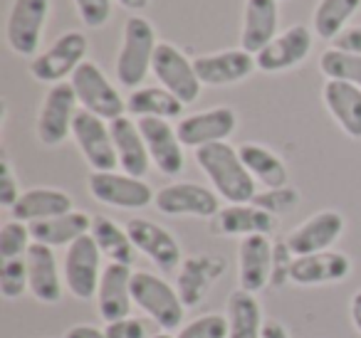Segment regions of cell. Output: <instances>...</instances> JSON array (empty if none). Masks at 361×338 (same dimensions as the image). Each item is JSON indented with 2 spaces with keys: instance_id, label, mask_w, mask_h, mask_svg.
I'll return each instance as SVG.
<instances>
[{
  "instance_id": "obj_27",
  "label": "cell",
  "mask_w": 361,
  "mask_h": 338,
  "mask_svg": "<svg viewBox=\"0 0 361 338\" xmlns=\"http://www.w3.org/2000/svg\"><path fill=\"white\" fill-rule=\"evenodd\" d=\"M75 210L70 193L57 188H30L20 195V200L16 203V208L11 210L13 220L20 223H42V220H52L67 215Z\"/></svg>"
},
{
  "instance_id": "obj_7",
  "label": "cell",
  "mask_w": 361,
  "mask_h": 338,
  "mask_svg": "<svg viewBox=\"0 0 361 338\" xmlns=\"http://www.w3.org/2000/svg\"><path fill=\"white\" fill-rule=\"evenodd\" d=\"M151 75L156 77L159 87L169 89L173 96H178L183 104H193L201 96V80L196 75L193 60H188L183 52L171 42H159L151 65Z\"/></svg>"
},
{
  "instance_id": "obj_2",
  "label": "cell",
  "mask_w": 361,
  "mask_h": 338,
  "mask_svg": "<svg viewBox=\"0 0 361 338\" xmlns=\"http://www.w3.org/2000/svg\"><path fill=\"white\" fill-rule=\"evenodd\" d=\"M159 40L156 30L144 15H129L124 23V37H121L119 55H116V80L126 89H139L146 75L154 65V55Z\"/></svg>"
},
{
  "instance_id": "obj_3",
  "label": "cell",
  "mask_w": 361,
  "mask_h": 338,
  "mask_svg": "<svg viewBox=\"0 0 361 338\" xmlns=\"http://www.w3.org/2000/svg\"><path fill=\"white\" fill-rule=\"evenodd\" d=\"M131 294H134V306H139L164 331H173L183 323L186 303L180 301L178 289L171 287L159 274L134 272Z\"/></svg>"
},
{
  "instance_id": "obj_10",
  "label": "cell",
  "mask_w": 361,
  "mask_h": 338,
  "mask_svg": "<svg viewBox=\"0 0 361 338\" xmlns=\"http://www.w3.org/2000/svg\"><path fill=\"white\" fill-rule=\"evenodd\" d=\"M72 139H75L77 149L82 151V156H85V161L90 163L92 170L106 173V170L119 168L109 121L80 109L75 116V124H72Z\"/></svg>"
},
{
  "instance_id": "obj_6",
  "label": "cell",
  "mask_w": 361,
  "mask_h": 338,
  "mask_svg": "<svg viewBox=\"0 0 361 338\" xmlns=\"http://www.w3.org/2000/svg\"><path fill=\"white\" fill-rule=\"evenodd\" d=\"M102 252L92 234H85L77 242H72L62 259V279H65L67 292L80 301L97 299V289L102 282Z\"/></svg>"
},
{
  "instance_id": "obj_23",
  "label": "cell",
  "mask_w": 361,
  "mask_h": 338,
  "mask_svg": "<svg viewBox=\"0 0 361 338\" xmlns=\"http://www.w3.org/2000/svg\"><path fill=\"white\" fill-rule=\"evenodd\" d=\"M27 262V279H30V294L32 299L42 303H57L62 299V284L60 279V264L52 247L40 242H32L25 254Z\"/></svg>"
},
{
  "instance_id": "obj_33",
  "label": "cell",
  "mask_w": 361,
  "mask_h": 338,
  "mask_svg": "<svg viewBox=\"0 0 361 338\" xmlns=\"http://www.w3.org/2000/svg\"><path fill=\"white\" fill-rule=\"evenodd\" d=\"M92 239L97 242L99 247L102 257H106L109 262H116V264H129L134 262V254H136V247L131 242L129 232L126 227H119L111 218H104V215H97L92 218V230H90Z\"/></svg>"
},
{
  "instance_id": "obj_22",
  "label": "cell",
  "mask_w": 361,
  "mask_h": 338,
  "mask_svg": "<svg viewBox=\"0 0 361 338\" xmlns=\"http://www.w3.org/2000/svg\"><path fill=\"white\" fill-rule=\"evenodd\" d=\"M277 227V218L252 203L226 205L218 210L211 223L213 234L223 237H250V234H270Z\"/></svg>"
},
{
  "instance_id": "obj_34",
  "label": "cell",
  "mask_w": 361,
  "mask_h": 338,
  "mask_svg": "<svg viewBox=\"0 0 361 338\" xmlns=\"http://www.w3.org/2000/svg\"><path fill=\"white\" fill-rule=\"evenodd\" d=\"M361 8V0H319L312 15V27L317 37L334 42L349 27V20Z\"/></svg>"
},
{
  "instance_id": "obj_39",
  "label": "cell",
  "mask_w": 361,
  "mask_h": 338,
  "mask_svg": "<svg viewBox=\"0 0 361 338\" xmlns=\"http://www.w3.org/2000/svg\"><path fill=\"white\" fill-rule=\"evenodd\" d=\"M176 338H228L226 313H203L178 328Z\"/></svg>"
},
{
  "instance_id": "obj_4",
  "label": "cell",
  "mask_w": 361,
  "mask_h": 338,
  "mask_svg": "<svg viewBox=\"0 0 361 338\" xmlns=\"http://www.w3.org/2000/svg\"><path fill=\"white\" fill-rule=\"evenodd\" d=\"M70 84L75 89L80 106L90 114L99 116L104 121L126 116V101L121 99L119 89L106 80V75L94 62H82L75 75L70 77Z\"/></svg>"
},
{
  "instance_id": "obj_31",
  "label": "cell",
  "mask_w": 361,
  "mask_h": 338,
  "mask_svg": "<svg viewBox=\"0 0 361 338\" xmlns=\"http://www.w3.org/2000/svg\"><path fill=\"white\" fill-rule=\"evenodd\" d=\"M183 101L164 87H139L126 99V111L131 119H178L183 114Z\"/></svg>"
},
{
  "instance_id": "obj_9",
  "label": "cell",
  "mask_w": 361,
  "mask_h": 338,
  "mask_svg": "<svg viewBox=\"0 0 361 338\" xmlns=\"http://www.w3.org/2000/svg\"><path fill=\"white\" fill-rule=\"evenodd\" d=\"M50 15V0H13L6 23L8 45L20 57L40 55V40Z\"/></svg>"
},
{
  "instance_id": "obj_28",
  "label": "cell",
  "mask_w": 361,
  "mask_h": 338,
  "mask_svg": "<svg viewBox=\"0 0 361 338\" xmlns=\"http://www.w3.org/2000/svg\"><path fill=\"white\" fill-rule=\"evenodd\" d=\"M326 111L339 124V129L351 139H361V89L344 82L326 80L322 89Z\"/></svg>"
},
{
  "instance_id": "obj_44",
  "label": "cell",
  "mask_w": 361,
  "mask_h": 338,
  "mask_svg": "<svg viewBox=\"0 0 361 338\" xmlns=\"http://www.w3.org/2000/svg\"><path fill=\"white\" fill-rule=\"evenodd\" d=\"M65 338H109V336H106L104 328L90 326V323H77V326H72L65 333Z\"/></svg>"
},
{
  "instance_id": "obj_45",
  "label": "cell",
  "mask_w": 361,
  "mask_h": 338,
  "mask_svg": "<svg viewBox=\"0 0 361 338\" xmlns=\"http://www.w3.org/2000/svg\"><path fill=\"white\" fill-rule=\"evenodd\" d=\"M260 338H290V333H287V328L282 326L280 321H272V318H267L265 326H262V336Z\"/></svg>"
},
{
  "instance_id": "obj_30",
  "label": "cell",
  "mask_w": 361,
  "mask_h": 338,
  "mask_svg": "<svg viewBox=\"0 0 361 338\" xmlns=\"http://www.w3.org/2000/svg\"><path fill=\"white\" fill-rule=\"evenodd\" d=\"M228 338H260L267 318L262 316V306L255 294L245 289H235L226 303Z\"/></svg>"
},
{
  "instance_id": "obj_18",
  "label": "cell",
  "mask_w": 361,
  "mask_h": 338,
  "mask_svg": "<svg viewBox=\"0 0 361 338\" xmlns=\"http://www.w3.org/2000/svg\"><path fill=\"white\" fill-rule=\"evenodd\" d=\"M136 124L146 141L151 163L159 168V173L169 175V178L178 175L186 165V156H183V144L176 134V126H171V121L164 119H139Z\"/></svg>"
},
{
  "instance_id": "obj_29",
  "label": "cell",
  "mask_w": 361,
  "mask_h": 338,
  "mask_svg": "<svg viewBox=\"0 0 361 338\" xmlns=\"http://www.w3.org/2000/svg\"><path fill=\"white\" fill-rule=\"evenodd\" d=\"M92 230V218L82 210H72L67 215L52 220H42V223L30 225L32 242L47 244V247H70L72 242H77L80 237L90 234Z\"/></svg>"
},
{
  "instance_id": "obj_24",
  "label": "cell",
  "mask_w": 361,
  "mask_h": 338,
  "mask_svg": "<svg viewBox=\"0 0 361 338\" xmlns=\"http://www.w3.org/2000/svg\"><path fill=\"white\" fill-rule=\"evenodd\" d=\"M226 272V259L201 254V257H186L178 267V294L180 301L188 306H196L206 299L211 287L223 277Z\"/></svg>"
},
{
  "instance_id": "obj_20",
  "label": "cell",
  "mask_w": 361,
  "mask_h": 338,
  "mask_svg": "<svg viewBox=\"0 0 361 338\" xmlns=\"http://www.w3.org/2000/svg\"><path fill=\"white\" fill-rule=\"evenodd\" d=\"M131 279H134V269L129 264L109 262L102 272V282L97 289V308L106 323L131 316V308H134Z\"/></svg>"
},
{
  "instance_id": "obj_42",
  "label": "cell",
  "mask_w": 361,
  "mask_h": 338,
  "mask_svg": "<svg viewBox=\"0 0 361 338\" xmlns=\"http://www.w3.org/2000/svg\"><path fill=\"white\" fill-rule=\"evenodd\" d=\"M104 331L109 338H151L149 328H146V321L136 316H126V318H119V321L106 323Z\"/></svg>"
},
{
  "instance_id": "obj_46",
  "label": "cell",
  "mask_w": 361,
  "mask_h": 338,
  "mask_svg": "<svg viewBox=\"0 0 361 338\" xmlns=\"http://www.w3.org/2000/svg\"><path fill=\"white\" fill-rule=\"evenodd\" d=\"M349 313H351V323H354V328L361 333V292H356L354 296H351Z\"/></svg>"
},
{
  "instance_id": "obj_1",
  "label": "cell",
  "mask_w": 361,
  "mask_h": 338,
  "mask_svg": "<svg viewBox=\"0 0 361 338\" xmlns=\"http://www.w3.org/2000/svg\"><path fill=\"white\" fill-rule=\"evenodd\" d=\"M196 163L206 173V178L211 180L213 190L231 205L252 203V198L257 195L255 178L245 168L238 149H233L228 141L198 149Z\"/></svg>"
},
{
  "instance_id": "obj_47",
  "label": "cell",
  "mask_w": 361,
  "mask_h": 338,
  "mask_svg": "<svg viewBox=\"0 0 361 338\" xmlns=\"http://www.w3.org/2000/svg\"><path fill=\"white\" fill-rule=\"evenodd\" d=\"M119 6L131 13H141L146 6H149V0H119Z\"/></svg>"
},
{
  "instance_id": "obj_8",
  "label": "cell",
  "mask_w": 361,
  "mask_h": 338,
  "mask_svg": "<svg viewBox=\"0 0 361 338\" xmlns=\"http://www.w3.org/2000/svg\"><path fill=\"white\" fill-rule=\"evenodd\" d=\"M77 94L72 89L70 82H60L47 89L45 99H42L40 114H37L35 134L40 144L45 146H60L72 136V124L77 116Z\"/></svg>"
},
{
  "instance_id": "obj_36",
  "label": "cell",
  "mask_w": 361,
  "mask_h": 338,
  "mask_svg": "<svg viewBox=\"0 0 361 338\" xmlns=\"http://www.w3.org/2000/svg\"><path fill=\"white\" fill-rule=\"evenodd\" d=\"M32 244L30 225L20 223V220H8L3 227H0V259H18L25 257L27 249Z\"/></svg>"
},
{
  "instance_id": "obj_37",
  "label": "cell",
  "mask_w": 361,
  "mask_h": 338,
  "mask_svg": "<svg viewBox=\"0 0 361 338\" xmlns=\"http://www.w3.org/2000/svg\"><path fill=\"white\" fill-rule=\"evenodd\" d=\"M30 292V279H27V262L25 257L6 259L0 267V294L8 301L25 296Z\"/></svg>"
},
{
  "instance_id": "obj_14",
  "label": "cell",
  "mask_w": 361,
  "mask_h": 338,
  "mask_svg": "<svg viewBox=\"0 0 361 338\" xmlns=\"http://www.w3.org/2000/svg\"><path fill=\"white\" fill-rule=\"evenodd\" d=\"M126 232H129L136 252L146 254L161 272H173L183 264L178 239L161 225L151 223L146 218H134L126 223Z\"/></svg>"
},
{
  "instance_id": "obj_25",
  "label": "cell",
  "mask_w": 361,
  "mask_h": 338,
  "mask_svg": "<svg viewBox=\"0 0 361 338\" xmlns=\"http://www.w3.org/2000/svg\"><path fill=\"white\" fill-rule=\"evenodd\" d=\"M351 262L341 252H317L307 257H295L290 267V282L300 287H317V284H339L349 277Z\"/></svg>"
},
{
  "instance_id": "obj_26",
  "label": "cell",
  "mask_w": 361,
  "mask_h": 338,
  "mask_svg": "<svg viewBox=\"0 0 361 338\" xmlns=\"http://www.w3.org/2000/svg\"><path fill=\"white\" fill-rule=\"evenodd\" d=\"M109 129H111V139H114L121 173H129L134 178H144L154 163H151L149 149H146V141L141 136L136 119L119 116V119L109 121Z\"/></svg>"
},
{
  "instance_id": "obj_40",
  "label": "cell",
  "mask_w": 361,
  "mask_h": 338,
  "mask_svg": "<svg viewBox=\"0 0 361 338\" xmlns=\"http://www.w3.org/2000/svg\"><path fill=\"white\" fill-rule=\"evenodd\" d=\"M77 8V15L87 27L97 30L104 27L111 18V0H72Z\"/></svg>"
},
{
  "instance_id": "obj_21",
  "label": "cell",
  "mask_w": 361,
  "mask_h": 338,
  "mask_svg": "<svg viewBox=\"0 0 361 338\" xmlns=\"http://www.w3.org/2000/svg\"><path fill=\"white\" fill-rule=\"evenodd\" d=\"M280 0H245L240 47L250 55L265 50L280 32Z\"/></svg>"
},
{
  "instance_id": "obj_16",
  "label": "cell",
  "mask_w": 361,
  "mask_h": 338,
  "mask_svg": "<svg viewBox=\"0 0 361 338\" xmlns=\"http://www.w3.org/2000/svg\"><path fill=\"white\" fill-rule=\"evenodd\" d=\"M272 267H275V244L270 234H250L238 244V282L240 289L257 294L272 284Z\"/></svg>"
},
{
  "instance_id": "obj_15",
  "label": "cell",
  "mask_w": 361,
  "mask_h": 338,
  "mask_svg": "<svg viewBox=\"0 0 361 338\" xmlns=\"http://www.w3.org/2000/svg\"><path fill=\"white\" fill-rule=\"evenodd\" d=\"M312 42H314V32L307 25L287 27L265 50H260L255 55L257 70L267 72V75H277V72H287L292 67L302 65L310 57Z\"/></svg>"
},
{
  "instance_id": "obj_38",
  "label": "cell",
  "mask_w": 361,
  "mask_h": 338,
  "mask_svg": "<svg viewBox=\"0 0 361 338\" xmlns=\"http://www.w3.org/2000/svg\"><path fill=\"white\" fill-rule=\"evenodd\" d=\"M297 203H300V193H297V188H292V185H285V188H265L252 198V205H257V208L265 210V213L275 215V218L292 213V210L297 208Z\"/></svg>"
},
{
  "instance_id": "obj_11",
  "label": "cell",
  "mask_w": 361,
  "mask_h": 338,
  "mask_svg": "<svg viewBox=\"0 0 361 338\" xmlns=\"http://www.w3.org/2000/svg\"><path fill=\"white\" fill-rule=\"evenodd\" d=\"M87 185H90L92 198L119 210H141L154 203L156 198V193L144 178H134V175L119 173V170H106V173L92 170Z\"/></svg>"
},
{
  "instance_id": "obj_13",
  "label": "cell",
  "mask_w": 361,
  "mask_h": 338,
  "mask_svg": "<svg viewBox=\"0 0 361 338\" xmlns=\"http://www.w3.org/2000/svg\"><path fill=\"white\" fill-rule=\"evenodd\" d=\"M221 195L216 190L206 188V185L191 183H169L156 193L154 205L159 213L178 218V215H193V218H216L221 205H218Z\"/></svg>"
},
{
  "instance_id": "obj_48",
  "label": "cell",
  "mask_w": 361,
  "mask_h": 338,
  "mask_svg": "<svg viewBox=\"0 0 361 338\" xmlns=\"http://www.w3.org/2000/svg\"><path fill=\"white\" fill-rule=\"evenodd\" d=\"M151 338H176V336H171L169 331H159V333H154Z\"/></svg>"
},
{
  "instance_id": "obj_35",
  "label": "cell",
  "mask_w": 361,
  "mask_h": 338,
  "mask_svg": "<svg viewBox=\"0 0 361 338\" xmlns=\"http://www.w3.org/2000/svg\"><path fill=\"white\" fill-rule=\"evenodd\" d=\"M319 72L331 82H344L361 89V55L329 47L319 57Z\"/></svg>"
},
{
  "instance_id": "obj_19",
  "label": "cell",
  "mask_w": 361,
  "mask_h": 338,
  "mask_svg": "<svg viewBox=\"0 0 361 338\" xmlns=\"http://www.w3.org/2000/svg\"><path fill=\"white\" fill-rule=\"evenodd\" d=\"M193 67H196V75L203 87H231L247 80L255 72L257 62L255 55L238 47V50H223L196 57Z\"/></svg>"
},
{
  "instance_id": "obj_32",
  "label": "cell",
  "mask_w": 361,
  "mask_h": 338,
  "mask_svg": "<svg viewBox=\"0 0 361 338\" xmlns=\"http://www.w3.org/2000/svg\"><path fill=\"white\" fill-rule=\"evenodd\" d=\"M238 154H240L245 168L250 170V175L255 178V183L265 185V188H285V185H290V173H287L285 161L272 149L247 141V144L238 146Z\"/></svg>"
},
{
  "instance_id": "obj_17",
  "label": "cell",
  "mask_w": 361,
  "mask_h": 338,
  "mask_svg": "<svg viewBox=\"0 0 361 338\" xmlns=\"http://www.w3.org/2000/svg\"><path fill=\"white\" fill-rule=\"evenodd\" d=\"M344 232V218L336 210H322V213L307 218L287 234L285 244L295 257L326 252Z\"/></svg>"
},
{
  "instance_id": "obj_5",
  "label": "cell",
  "mask_w": 361,
  "mask_h": 338,
  "mask_svg": "<svg viewBox=\"0 0 361 338\" xmlns=\"http://www.w3.org/2000/svg\"><path fill=\"white\" fill-rule=\"evenodd\" d=\"M87 50H90V42H87L85 32L70 30L65 35H60L45 52H40L37 57H32L30 62V75L35 82L42 84H60L67 77H72L77 72V67L82 62H87Z\"/></svg>"
},
{
  "instance_id": "obj_41",
  "label": "cell",
  "mask_w": 361,
  "mask_h": 338,
  "mask_svg": "<svg viewBox=\"0 0 361 338\" xmlns=\"http://www.w3.org/2000/svg\"><path fill=\"white\" fill-rule=\"evenodd\" d=\"M20 185H18L16 170H13L11 161L3 158L0 161V205L6 210H13L16 203L20 200Z\"/></svg>"
},
{
  "instance_id": "obj_12",
  "label": "cell",
  "mask_w": 361,
  "mask_h": 338,
  "mask_svg": "<svg viewBox=\"0 0 361 338\" xmlns=\"http://www.w3.org/2000/svg\"><path fill=\"white\" fill-rule=\"evenodd\" d=\"M238 126V114L231 106H213V109L188 114L178 119L176 134H178L183 149H203L211 144H223L233 136Z\"/></svg>"
},
{
  "instance_id": "obj_43",
  "label": "cell",
  "mask_w": 361,
  "mask_h": 338,
  "mask_svg": "<svg viewBox=\"0 0 361 338\" xmlns=\"http://www.w3.org/2000/svg\"><path fill=\"white\" fill-rule=\"evenodd\" d=\"M331 47L344 52H354V55H361V25H351L331 42Z\"/></svg>"
}]
</instances>
